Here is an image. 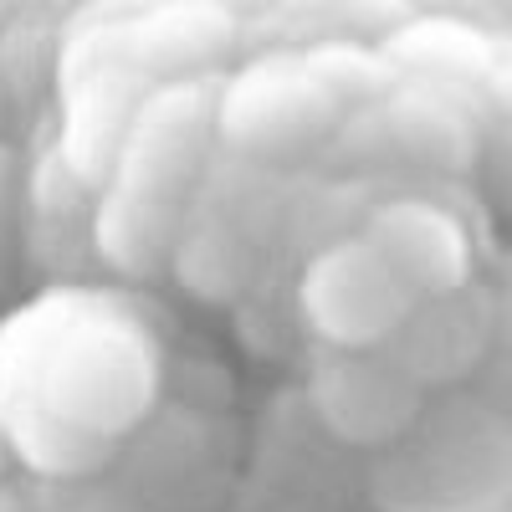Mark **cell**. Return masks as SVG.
Returning <instances> with one entry per match:
<instances>
[{
    "mask_svg": "<svg viewBox=\"0 0 512 512\" xmlns=\"http://www.w3.org/2000/svg\"><path fill=\"white\" fill-rule=\"evenodd\" d=\"M210 128H216V108L200 98V88L159 93L144 103L134 128H123L98 210V246L108 262L123 272H159L175 256L205 190Z\"/></svg>",
    "mask_w": 512,
    "mask_h": 512,
    "instance_id": "cell-2",
    "label": "cell"
},
{
    "mask_svg": "<svg viewBox=\"0 0 512 512\" xmlns=\"http://www.w3.org/2000/svg\"><path fill=\"white\" fill-rule=\"evenodd\" d=\"M313 420L338 441L379 456L425 405V390L384 349H323L308 374Z\"/></svg>",
    "mask_w": 512,
    "mask_h": 512,
    "instance_id": "cell-5",
    "label": "cell"
},
{
    "mask_svg": "<svg viewBox=\"0 0 512 512\" xmlns=\"http://www.w3.org/2000/svg\"><path fill=\"white\" fill-rule=\"evenodd\" d=\"M415 303L420 297L364 236L323 246L297 277V313L323 349H384Z\"/></svg>",
    "mask_w": 512,
    "mask_h": 512,
    "instance_id": "cell-4",
    "label": "cell"
},
{
    "mask_svg": "<svg viewBox=\"0 0 512 512\" xmlns=\"http://www.w3.org/2000/svg\"><path fill=\"white\" fill-rule=\"evenodd\" d=\"M359 236L400 272V282L415 297L456 292V287L472 282V272H477L472 231H466L446 205L420 200V195L384 200Z\"/></svg>",
    "mask_w": 512,
    "mask_h": 512,
    "instance_id": "cell-8",
    "label": "cell"
},
{
    "mask_svg": "<svg viewBox=\"0 0 512 512\" xmlns=\"http://www.w3.org/2000/svg\"><path fill=\"white\" fill-rule=\"evenodd\" d=\"M487 349H492V303L472 282L456 292L420 297L410 318L400 323V333L384 344V354L420 390H461L472 369L487 359Z\"/></svg>",
    "mask_w": 512,
    "mask_h": 512,
    "instance_id": "cell-7",
    "label": "cell"
},
{
    "mask_svg": "<svg viewBox=\"0 0 512 512\" xmlns=\"http://www.w3.org/2000/svg\"><path fill=\"white\" fill-rule=\"evenodd\" d=\"M425 6H431V11H441V16H466V11H477L482 6V0H425Z\"/></svg>",
    "mask_w": 512,
    "mask_h": 512,
    "instance_id": "cell-9",
    "label": "cell"
},
{
    "mask_svg": "<svg viewBox=\"0 0 512 512\" xmlns=\"http://www.w3.org/2000/svg\"><path fill=\"white\" fill-rule=\"evenodd\" d=\"M0 236H6V180H0Z\"/></svg>",
    "mask_w": 512,
    "mask_h": 512,
    "instance_id": "cell-10",
    "label": "cell"
},
{
    "mask_svg": "<svg viewBox=\"0 0 512 512\" xmlns=\"http://www.w3.org/2000/svg\"><path fill=\"white\" fill-rule=\"evenodd\" d=\"M159 400V338L113 292H47L0 323V446L93 477Z\"/></svg>",
    "mask_w": 512,
    "mask_h": 512,
    "instance_id": "cell-1",
    "label": "cell"
},
{
    "mask_svg": "<svg viewBox=\"0 0 512 512\" xmlns=\"http://www.w3.org/2000/svg\"><path fill=\"white\" fill-rule=\"evenodd\" d=\"M344 98L328 88L313 57H272L231 82L216 103V134L251 154H287L328 134Z\"/></svg>",
    "mask_w": 512,
    "mask_h": 512,
    "instance_id": "cell-6",
    "label": "cell"
},
{
    "mask_svg": "<svg viewBox=\"0 0 512 512\" xmlns=\"http://www.w3.org/2000/svg\"><path fill=\"white\" fill-rule=\"evenodd\" d=\"M425 400L410 431L374 456L369 497L379 512H507V436L502 420L456 395Z\"/></svg>",
    "mask_w": 512,
    "mask_h": 512,
    "instance_id": "cell-3",
    "label": "cell"
}]
</instances>
